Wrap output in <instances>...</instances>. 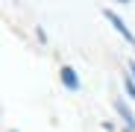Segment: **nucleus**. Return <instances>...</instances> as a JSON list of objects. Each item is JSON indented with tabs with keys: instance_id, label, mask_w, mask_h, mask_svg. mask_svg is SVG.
<instances>
[{
	"instance_id": "f257e3e1",
	"label": "nucleus",
	"mask_w": 135,
	"mask_h": 132,
	"mask_svg": "<svg viewBox=\"0 0 135 132\" xmlns=\"http://www.w3.org/2000/svg\"><path fill=\"white\" fill-rule=\"evenodd\" d=\"M103 15H106V18H109V21H112V27H115V30H118V32H120V35H123V38H129V41H132V44H135V38H132V32H129V30H126V27H123V21H120V18H118V15H115V12H109V9H106V12H103Z\"/></svg>"
},
{
	"instance_id": "f03ea898",
	"label": "nucleus",
	"mask_w": 135,
	"mask_h": 132,
	"mask_svg": "<svg viewBox=\"0 0 135 132\" xmlns=\"http://www.w3.org/2000/svg\"><path fill=\"white\" fill-rule=\"evenodd\" d=\"M62 82H65L68 88H79V79H76L74 68H62Z\"/></svg>"
},
{
	"instance_id": "7ed1b4c3",
	"label": "nucleus",
	"mask_w": 135,
	"mask_h": 132,
	"mask_svg": "<svg viewBox=\"0 0 135 132\" xmlns=\"http://www.w3.org/2000/svg\"><path fill=\"white\" fill-rule=\"evenodd\" d=\"M115 109H118V112H120V115H123V120H126V123H129V126H132V129H135V120H132V115H129V109H126V106H123V103H120V100H118V103H115Z\"/></svg>"
},
{
	"instance_id": "20e7f679",
	"label": "nucleus",
	"mask_w": 135,
	"mask_h": 132,
	"mask_svg": "<svg viewBox=\"0 0 135 132\" xmlns=\"http://www.w3.org/2000/svg\"><path fill=\"white\" fill-rule=\"evenodd\" d=\"M126 91L132 94V100H135V85H132V79H126Z\"/></svg>"
},
{
	"instance_id": "39448f33",
	"label": "nucleus",
	"mask_w": 135,
	"mask_h": 132,
	"mask_svg": "<svg viewBox=\"0 0 135 132\" xmlns=\"http://www.w3.org/2000/svg\"><path fill=\"white\" fill-rule=\"evenodd\" d=\"M118 3H129V0H118Z\"/></svg>"
}]
</instances>
